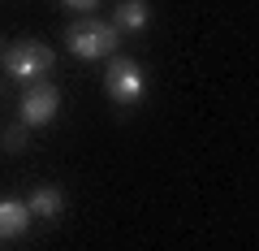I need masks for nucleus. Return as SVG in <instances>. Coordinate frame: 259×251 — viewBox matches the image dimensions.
<instances>
[{"label":"nucleus","mask_w":259,"mask_h":251,"mask_svg":"<svg viewBox=\"0 0 259 251\" xmlns=\"http://www.w3.org/2000/svg\"><path fill=\"white\" fill-rule=\"evenodd\" d=\"M0 65H5V74L18 78V83H30V78H44L48 69L56 65V56H52V48L39 44V39H18V44H9L0 52Z\"/></svg>","instance_id":"f257e3e1"},{"label":"nucleus","mask_w":259,"mask_h":251,"mask_svg":"<svg viewBox=\"0 0 259 251\" xmlns=\"http://www.w3.org/2000/svg\"><path fill=\"white\" fill-rule=\"evenodd\" d=\"M117 39H121V30L112 26V22L82 18V22H74V26H69L65 44H69V52H74V56L95 61V56H112V52H117Z\"/></svg>","instance_id":"f03ea898"},{"label":"nucleus","mask_w":259,"mask_h":251,"mask_svg":"<svg viewBox=\"0 0 259 251\" xmlns=\"http://www.w3.org/2000/svg\"><path fill=\"white\" fill-rule=\"evenodd\" d=\"M104 91L117 104H139L147 95V78H143V65L130 61V56H112L108 69H104Z\"/></svg>","instance_id":"7ed1b4c3"},{"label":"nucleus","mask_w":259,"mask_h":251,"mask_svg":"<svg viewBox=\"0 0 259 251\" xmlns=\"http://www.w3.org/2000/svg\"><path fill=\"white\" fill-rule=\"evenodd\" d=\"M56 109H61V91L48 83H35L26 95H22V126H48V121L56 117Z\"/></svg>","instance_id":"20e7f679"},{"label":"nucleus","mask_w":259,"mask_h":251,"mask_svg":"<svg viewBox=\"0 0 259 251\" xmlns=\"http://www.w3.org/2000/svg\"><path fill=\"white\" fill-rule=\"evenodd\" d=\"M151 22V5L147 0H121L117 13H112V26L117 30H147Z\"/></svg>","instance_id":"39448f33"},{"label":"nucleus","mask_w":259,"mask_h":251,"mask_svg":"<svg viewBox=\"0 0 259 251\" xmlns=\"http://www.w3.org/2000/svg\"><path fill=\"white\" fill-rule=\"evenodd\" d=\"M26 208H30V217H48V221H52V217L65 212V195L56 186H39V191H30Z\"/></svg>","instance_id":"423d86ee"},{"label":"nucleus","mask_w":259,"mask_h":251,"mask_svg":"<svg viewBox=\"0 0 259 251\" xmlns=\"http://www.w3.org/2000/svg\"><path fill=\"white\" fill-rule=\"evenodd\" d=\"M30 225V208L18 199H0V238H13Z\"/></svg>","instance_id":"0eeeda50"},{"label":"nucleus","mask_w":259,"mask_h":251,"mask_svg":"<svg viewBox=\"0 0 259 251\" xmlns=\"http://www.w3.org/2000/svg\"><path fill=\"white\" fill-rule=\"evenodd\" d=\"M61 5H69V9H78V13H91L100 0H61Z\"/></svg>","instance_id":"6e6552de"},{"label":"nucleus","mask_w":259,"mask_h":251,"mask_svg":"<svg viewBox=\"0 0 259 251\" xmlns=\"http://www.w3.org/2000/svg\"><path fill=\"white\" fill-rule=\"evenodd\" d=\"M5 148H9V152L22 148V130H9V134H5Z\"/></svg>","instance_id":"1a4fd4ad"}]
</instances>
